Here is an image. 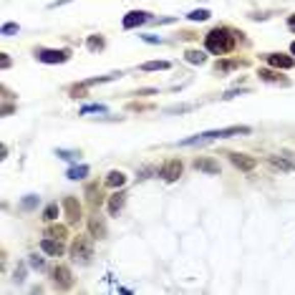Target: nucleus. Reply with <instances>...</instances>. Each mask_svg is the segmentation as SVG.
Masks as SVG:
<instances>
[{
    "mask_svg": "<svg viewBox=\"0 0 295 295\" xmlns=\"http://www.w3.org/2000/svg\"><path fill=\"white\" fill-rule=\"evenodd\" d=\"M0 33H3V36H10V33H18V26H15V23H5V26L0 28Z\"/></svg>",
    "mask_w": 295,
    "mask_h": 295,
    "instance_id": "c85d7f7f",
    "label": "nucleus"
},
{
    "mask_svg": "<svg viewBox=\"0 0 295 295\" xmlns=\"http://www.w3.org/2000/svg\"><path fill=\"white\" fill-rule=\"evenodd\" d=\"M144 41H146V43H162V38H154V36H144Z\"/></svg>",
    "mask_w": 295,
    "mask_h": 295,
    "instance_id": "72a5a7b5",
    "label": "nucleus"
},
{
    "mask_svg": "<svg viewBox=\"0 0 295 295\" xmlns=\"http://www.w3.org/2000/svg\"><path fill=\"white\" fill-rule=\"evenodd\" d=\"M187 18H189V20H207V18H210V10H205V8H202V10H192Z\"/></svg>",
    "mask_w": 295,
    "mask_h": 295,
    "instance_id": "b1692460",
    "label": "nucleus"
},
{
    "mask_svg": "<svg viewBox=\"0 0 295 295\" xmlns=\"http://www.w3.org/2000/svg\"><path fill=\"white\" fill-rule=\"evenodd\" d=\"M41 250L45 255L61 257V255H63V242H61V240H56V237H48V235H45V237L41 240Z\"/></svg>",
    "mask_w": 295,
    "mask_h": 295,
    "instance_id": "1a4fd4ad",
    "label": "nucleus"
},
{
    "mask_svg": "<svg viewBox=\"0 0 295 295\" xmlns=\"http://www.w3.org/2000/svg\"><path fill=\"white\" fill-rule=\"evenodd\" d=\"M230 157V162L235 164L237 169H242V171H253L257 167V162H255L253 157H248V154H237V152H232V154H227Z\"/></svg>",
    "mask_w": 295,
    "mask_h": 295,
    "instance_id": "6e6552de",
    "label": "nucleus"
},
{
    "mask_svg": "<svg viewBox=\"0 0 295 295\" xmlns=\"http://www.w3.org/2000/svg\"><path fill=\"white\" fill-rule=\"evenodd\" d=\"M86 45H88V51H101L106 43H104V38H101V36H88Z\"/></svg>",
    "mask_w": 295,
    "mask_h": 295,
    "instance_id": "412c9836",
    "label": "nucleus"
},
{
    "mask_svg": "<svg viewBox=\"0 0 295 295\" xmlns=\"http://www.w3.org/2000/svg\"><path fill=\"white\" fill-rule=\"evenodd\" d=\"M86 194H88V202L96 207V205H101V194H99V187L96 184H88L86 187Z\"/></svg>",
    "mask_w": 295,
    "mask_h": 295,
    "instance_id": "aec40b11",
    "label": "nucleus"
},
{
    "mask_svg": "<svg viewBox=\"0 0 295 295\" xmlns=\"http://www.w3.org/2000/svg\"><path fill=\"white\" fill-rule=\"evenodd\" d=\"M235 43H237V36L227 28H214L205 36V45L210 53H217V56H225V53H232L235 51Z\"/></svg>",
    "mask_w": 295,
    "mask_h": 295,
    "instance_id": "f257e3e1",
    "label": "nucleus"
},
{
    "mask_svg": "<svg viewBox=\"0 0 295 295\" xmlns=\"http://www.w3.org/2000/svg\"><path fill=\"white\" fill-rule=\"evenodd\" d=\"M71 255H73V260H79V262H88V260L93 257V248H91V242H88L86 237H76V240L71 242Z\"/></svg>",
    "mask_w": 295,
    "mask_h": 295,
    "instance_id": "7ed1b4c3",
    "label": "nucleus"
},
{
    "mask_svg": "<svg viewBox=\"0 0 295 295\" xmlns=\"http://www.w3.org/2000/svg\"><path fill=\"white\" fill-rule=\"evenodd\" d=\"M270 164L275 169H293L290 162H285V159H280V157H270Z\"/></svg>",
    "mask_w": 295,
    "mask_h": 295,
    "instance_id": "a878e982",
    "label": "nucleus"
},
{
    "mask_svg": "<svg viewBox=\"0 0 295 295\" xmlns=\"http://www.w3.org/2000/svg\"><path fill=\"white\" fill-rule=\"evenodd\" d=\"M146 20H152L146 10H131V13H127V15H124L121 26H124L127 31H131V28H139V26H144Z\"/></svg>",
    "mask_w": 295,
    "mask_h": 295,
    "instance_id": "39448f33",
    "label": "nucleus"
},
{
    "mask_svg": "<svg viewBox=\"0 0 295 295\" xmlns=\"http://www.w3.org/2000/svg\"><path fill=\"white\" fill-rule=\"evenodd\" d=\"M53 280H56V285H58V288H71V285H73L71 270H68L66 265H58V267L53 270Z\"/></svg>",
    "mask_w": 295,
    "mask_h": 295,
    "instance_id": "9d476101",
    "label": "nucleus"
},
{
    "mask_svg": "<svg viewBox=\"0 0 295 295\" xmlns=\"http://www.w3.org/2000/svg\"><path fill=\"white\" fill-rule=\"evenodd\" d=\"M257 76H260L262 81H267V84H288V81H283V79H280V73L267 71V68H260V71H257Z\"/></svg>",
    "mask_w": 295,
    "mask_h": 295,
    "instance_id": "dca6fc26",
    "label": "nucleus"
},
{
    "mask_svg": "<svg viewBox=\"0 0 295 295\" xmlns=\"http://www.w3.org/2000/svg\"><path fill=\"white\" fill-rule=\"evenodd\" d=\"M169 68V61H146L141 66V71H167Z\"/></svg>",
    "mask_w": 295,
    "mask_h": 295,
    "instance_id": "a211bd4d",
    "label": "nucleus"
},
{
    "mask_svg": "<svg viewBox=\"0 0 295 295\" xmlns=\"http://www.w3.org/2000/svg\"><path fill=\"white\" fill-rule=\"evenodd\" d=\"M63 212H66L68 225H79V219H81V205H79L76 197H66L63 200Z\"/></svg>",
    "mask_w": 295,
    "mask_h": 295,
    "instance_id": "423d86ee",
    "label": "nucleus"
},
{
    "mask_svg": "<svg viewBox=\"0 0 295 295\" xmlns=\"http://www.w3.org/2000/svg\"><path fill=\"white\" fill-rule=\"evenodd\" d=\"M237 66H242V63H240V61H219L214 68H217V71H232V68H237Z\"/></svg>",
    "mask_w": 295,
    "mask_h": 295,
    "instance_id": "5701e85b",
    "label": "nucleus"
},
{
    "mask_svg": "<svg viewBox=\"0 0 295 295\" xmlns=\"http://www.w3.org/2000/svg\"><path fill=\"white\" fill-rule=\"evenodd\" d=\"M124 202H127V194H124V192H116V194H111V200H109V212L116 217L119 212L124 210Z\"/></svg>",
    "mask_w": 295,
    "mask_h": 295,
    "instance_id": "4468645a",
    "label": "nucleus"
},
{
    "mask_svg": "<svg viewBox=\"0 0 295 295\" xmlns=\"http://www.w3.org/2000/svg\"><path fill=\"white\" fill-rule=\"evenodd\" d=\"M288 26H290V28L295 31V15H290V18H288Z\"/></svg>",
    "mask_w": 295,
    "mask_h": 295,
    "instance_id": "f704fd0d",
    "label": "nucleus"
},
{
    "mask_svg": "<svg viewBox=\"0 0 295 295\" xmlns=\"http://www.w3.org/2000/svg\"><path fill=\"white\" fill-rule=\"evenodd\" d=\"M31 265L41 270V267H43V265H45V262H43V257H38V255H33V257H31Z\"/></svg>",
    "mask_w": 295,
    "mask_h": 295,
    "instance_id": "7c9ffc66",
    "label": "nucleus"
},
{
    "mask_svg": "<svg viewBox=\"0 0 295 295\" xmlns=\"http://www.w3.org/2000/svg\"><path fill=\"white\" fill-rule=\"evenodd\" d=\"M36 58L41 63H66L71 58V51H53V48H41L36 53Z\"/></svg>",
    "mask_w": 295,
    "mask_h": 295,
    "instance_id": "20e7f679",
    "label": "nucleus"
},
{
    "mask_svg": "<svg viewBox=\"0 0 295 295\" xmlns=\"http://www.w3.org/2000/svg\"><path fill=\"white\" fill-rule=\"evenodd\" d=\"M86 174H88V167H71L66 177H68V179H84Z\"/></svg>",
    "mask_w": 295,
    "mask_h": 295,
    "instance_id": "4be33fe9",
    "label": "nucleus"
},
{
    "mask_svg": "<svg viewBox=\"0 0 295 295\" xmlns=\"http://www.w3.org/2000/svg\"><path fill=\"white\" fill-rule=\"evenodd\" d=\"M56 217H58V205H48V207L43 210V219L51 222V219H56Z\"/></svg>",
    "mask_w": 295,
    "mask_h": 295,
    "instance_id": "393cba45",
    "label": "nucleus"
},
{
    "mask_svg": "<svg viewBox=\"0 0 295 295\" xmlns=\"http://www.w3.org/2000/svg\"><path fill=\"white\" fill-rule=\"evenodd\" d=\"M106 184H109V187H114V189H116V187H124V184H127V174L114 169V171H109V177H106Z\"/></svg>",
    "mask_w": 295,
    "mask_h": 295,
    "instance_id": "2eb2a0df",
    "label": "nucleus"
},
{
    "mask_svg": "<svg viewBox=\"0 0 295 295\" xmlns=\"http://www.w3.org/2000/svg\"><path fill=\"white\" fill-rule=\"evenodd\" d=\"M194 167L200 169V171H207V174H217V171H219V164L207 159V157H197V159H194Z\"/></svg>",
    "mask_w": 295,
    "mask_h": 295,
    "instance_id": "ddd939ff",
    "label": "nucleus"
},
{
    "mask_svg": "<svg viewBox=\"0 0 295 295\" xmlns=\"http://www.w3.org/2000/svg\"><path fill=\"white\" fill-rule=\"evenodd\" d=\"M45 235H48V237H56V240H63V237L68 235V227H66V225H51V227L45 230Z\"/></svg>",
    "mask_w": 295,
    "mask_h": 295,
    "instance_id": "f3484780",
    "label": "nucleus"
},
{
    "mask_svg": "<svg viewBox=\"0 0 295 295\" xmlns=\"http://www.w3.org/2000/svg\"><path fill=\"white\" fill-rule=\"evenodd\" d=\"M33 205H36V197H33V194H28V200H23V207H26V210H31Z\"/></svg>",
    "mask_w": 295,
    "mask_h": 295,
    "instance_id": "473e14b6",
    "label": "nucleus"
},
{
    "mask_svg": "<svg viewBox=\"0 0 295 295\" xmlns=\"http://www.w3.org/2000/svg\"><path fill=\"white\" fill-rule=\"evenodd\" d=\"M250 127H227V129H214V131H202L197 136H189L182 141V146H192V144H202V141H212V139H227V136H240V134H250Z\"/></svg>",
    "mask_w": 295,
    "mask_h": 295,
    "instance_id": "f03ea898",
    "label": "nucleus"
},
{
    "mask_svg": "<svg viewBox=\"0 0 295 295\" xmlns=\"http://www.w3.org/2000/svg\"><path fill=\"white\" fill-rule=\"evenodd\" d=\"M0 68L5 71V68H10V58H8V53H3L0 56Z\"/></svg>",
    "mask_w": 295,
    "mask_h": 295,
    "instance_id": "2f4dec72",
    "label": "nucleus"
},
{
    "mask_svg": "<svg viewBox=\"0 0 295 295\" xmlns=\"http://www.w3.org/2000/svg\"><path fill=\"white\" fill-rule=\"evenodd\" d=\"M184 58H187L189 63H205V61H207L205 51H194V48H192V51H187V53H184Z\"/></svg>",
    "mask_w": 295,
    "mask_h": 295,
    "instance_id": "6ab92c4d",
    "label": "nucleus"
},
{
    "mask_svg": "<svg viewBox=\"0 0 295 295\" xmlns=\"http://www.w3.org/2000/svg\"><path fill=\"white\" fill-rule=\"evenodd\" d=\"M86 88H88V86H86V84H81V86H73V88H71V96H73V99H81V96H84V93H86Z\"/></svg>",
    "mask_w": 295,
    "mask_h": 295,
    "instance_id": "c756f323",
    "label": "nucleus"
},
{
    "mask_svg": "<svg viewBox=\"0 0 295 295\" xmlns=\"http://www.w3.org/2000/svg\"><path fill=\"white\" fill-rule=\"evenodd\" d=\"M267 63H270L273 68H293L295 58L285 56V53H267Z\"/></svg>",
    "mask_w": 295,
    "mask_h": 295,
    "instance_id": "9b49d317",
    "label": "nucleus"
},
{
    "mask_svg": "<svg viewBox=\"0 0 295 295\" xmlns=\"http://www.w3.org/2000/svg\"><path fill=\"white\" fill-rule=\"evenodd\" d=\"M88 232H91L96 240H104V237H106V225H104V219H101V217H91V219H88Z\"/></svg>",
    "mask_w": 295,
    "mask_h": 295,
    "instance_id": "f8f14e48",
    "label": "nucleus"
},
{
    "mask_svg": "<svg viewBox=\"0 0 295 295\" xmlns=\"http://www.w3.org/2000/svg\"><path fill=\"white\" fill-rule=\"evenodd\" d=\"M182 169H184V167H182V162H179V159H169L167 164L162 167L159 174H162L167 182H177V179L182 177Z\"/></svg>",
    "mask_w": 295,
    "mask_h": 295,
    "instance_id": "0eeeda50",
    "label": "nucleus"
},
{
    "mask_svg": "<svg viewBox=\"0 0 295 295\" xmlns=\"http://www.w3.org/2000/svg\"><path fill=\"white\" fill-rule=\"evenodd\" d=\"M61 159H76V157H81V152H66V149H58L56 152Z\"/></svg>",
    "mask_w": 295,
    "mask_h": 295,
    "instance_id": "cd10ccee",
    "label": "nucleus"
},
{
    "mask_svg": "<svg viewBox=\"0 0 295 295\" xmlns=\"http://www.w3.org/2000/svg\"><path fill=\"white\" fill-rule=\"evenodd\" d=\"M290 53H293V56H295V41L290 43Z\"/></svg>",
    "mask_w": 295,
    "mask_h": 295,
    "instance_id": "c9c22d12",
    "label": "nucleus"
},
{
    "mask_svg": "<svg viewBox=\"0 0 295 295\" xmlns=\"http://www.w3.org/2000/svg\"><path fill=\"white\" fill-rule=\"evenodd\" d=\"M99 111H106V106H101V104H91V106H84L81 109V114H99Z\"/></svg>",
    "mask_w": 295,
    "mask_h": 295,
    "instance_id": "bb28decb",
    "label": "nucleus"
}]
</instances>
